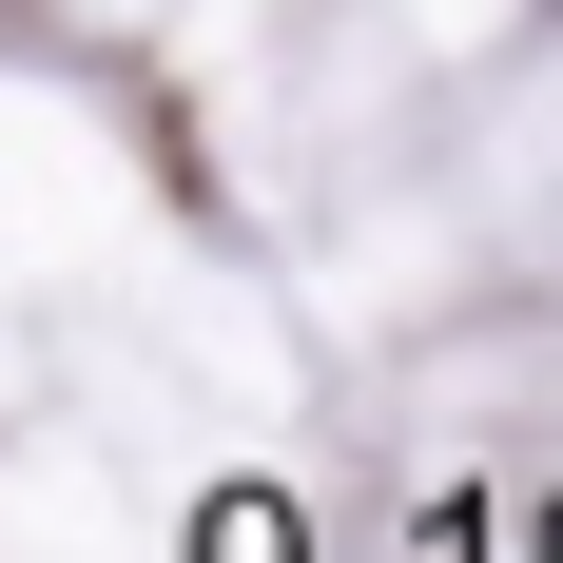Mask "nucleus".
<instances>
[{
	"label": "nucleus",
	"instance_id": "f03ea898",
	"mask_svg": "<svg viewBox=\"0 0 563 563\" xmlns=\"http://www.w3.org/2000/svg\"><path fill=\"white\" fill-rule=\"evenodd\" d=\"M544 544H563V525H544Z\"/></svg>",
	"mask_w": 563,
	"mask_h": 563
},
{
	"label": "nucleus",
	"instance_id": "f257e3e1",
	"mask_svg": "<svg viewBox=\"0 0 563 563\" xmlns=\"http://www.w3.org/2000/svg\"><path fill=\"white\" fill-rule=\"evenodd\" d=\"M195 563H291V525H273V506H214V525H195Z\"/></svg>",
	"mask_w": 563,
	"mask_h": 563
}]
</instances>
